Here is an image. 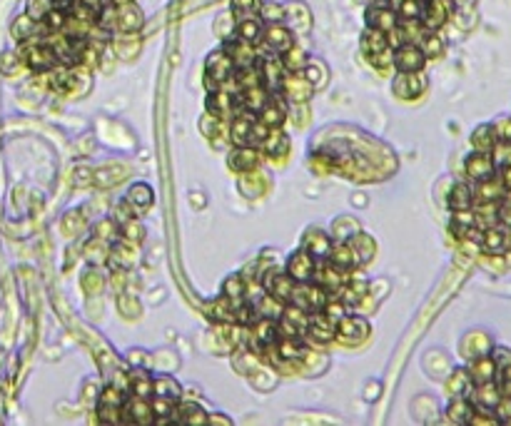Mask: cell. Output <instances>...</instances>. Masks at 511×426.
Masks as SVG:
<instances>
[{"label":"cell","instance_id":"1","mask_svg":"<svg viewBox=\"0 0 511 426\" xmlns=\"http://www.w3.org/2000/svg\"><path fill=\"white\" fill-rule=\"evenodd\" d=\"M21 58L26 60V65L35 72H48V70H53L55 65H60L57 58H55V53H53V48L48 45L43 38H33V40L23 43Z\"/></svg>","mask_w":511,"mask_h":426},{"label":"cell","instance_id":"2","mask_svg":"<svg viewBox=\"0 0 511 426\" xmlns=\"http://www.w3.org/2000/svg\"><path fill=\"white\" fill-rule=\"evenodd\" d=\"M347 274L349 272L339 269L337 264H332L329 259H319V262L314 264L312 282H317L319 287H322V290L329 295V300H332V297H339V292L344 290V284L349 282Z\"/></svg>","mask_w":511,"mask_h":426},{"label":"cell","instance_id":"3","mask_svg":"<svg viewBox=\"0 0 511 426\" xmlns=\"http://www.w3.org/2000/svg\"><path fill=\"white\" fill-rule=\"evenodd\" d=\"M232 75H235V62L230 60V55L225 50L210 53V58L204 62V82H207L210 92L217 90L220 85H225V82H230Z\"/></svg>","mask_w":511,"mask_h":426},{"label":"cell","instance_id":"4","mask_svg":"<svg viewBox=\"0 0 511 426\" xmlns=\"http://www.w3.org/2000/svg\"><path fill=\"white\" fill-rule=\"evenodd\" d=\"M362 53L369 58L372 65H377V67L392 65V48H389L387 33L367 28L362 36Z\"/></svg>","mask_w":511,"mask_h":426},{"label":"cell","instance_id":"5","mask_svg":"<svg viewBox=\"0 0 511 426\" xmlns=\"http://www.w3.org/2000/svg\"><path fill=\"white\" fill-rule=\"evenodd\" d=\"M329 295L319 287L317 282H297L295 284V292H292V300L290 305H297L300 310L304 312H319L324 305H327Z\"/></svg>","mask_w":511,"mask_h":426},{"label":"cell","instance_id":"6","mask_svg":"<svg viewBox=\"0 0 511 426\" xmlns=\"http://www.w3.org/2000/svg\"><path fill=\"white\" fill-rule=\"evenodd\" d=\"M392 65L399 72H419L427 65V55L417 43H402L392 50Z\"/></svg>","mask_w":511,"mask_h":426},{"label":"cell","instance_id":"7","mask_svg":"<svg viewBox=\"0 0 511 426\" xmlns=\"http://www.w3.org/2000/svg\"><path fill=\"white\" fill-rule=\"evenodd\" d=\"M334 337H337L342 344H349V346L362 344L369 337V322L357 315H344L342 320L337 322V327H334Z\"/></svg>","mask_w":511,"mask_h":426},{"label":"cell","instance_id":"8","mask_svg":"<svg viewBox=\"0 0 511 426\" xmlns=\"http://www.w3.org/2000/svg\"><path fill=\"white\" fill-rule=\"evenodd\" d=\"M295 279L290 277L287 272H277V269H267L262 274V290L267 295H272L275 300H280L282 305H290L292 292H295Z\"/></svg>","mask_w":511,"mask_h":426},{"label":"cell","instance_id":"9","mask_svg":"<svg viewBox=\"0 0 511 426\" xmlns=\"http://www.w3.org/2000/svg\"><path fill=\"white\" fill-rule=\"evenodd\" d=\"M257 67H260V82L267 92H280L282 80H285L287 70L282 58L277 55H265L262 60H257Z\"/></svg>","mask_w":511,"mask_h":426},{"label":"cell","instance_id":"10","mask_svg":"<svg viewBox=\"0 0 511 426\" xmlns=\"http://www.w3.org/2000/svg\"><path fill=\"white\" fill-rule=\"evenodd\" d=\"M451 8L454 3L451 0H424V8H422V26L427 31H439L451 16Z\"/></svg>","mask_w":511,"mask_h":426},{"label":"cell","instance_id":"11","mask_svg":"<svg viewBox=\"0 0 511 426\" xmlns=\"http://www.w3.org/2000/svg\"><path fill=\"white\" fill-rule=\"evenodd\" d=\"M262 43L270 53H287L290 48H295V36L290 28H285L282 23H267L265 33H262Z\"/></svg>","mask_w":511,"mask_h":426},{"label":"cell","instance_id":"12","mask_svg":"<svg viewBox=\"0 0 511 426\" xmlns=\"http://www.w3.org/2000/svg\"><path fill=\"white\" fill-rule=\"evenodd\" d=\"M392 90L397 97L402 100H412V97H419L427 90V77L419 72H399L392 82Z\"/></svg>","mask_w":511,"mask_h":426},{"label":"cell","instance_id":"13","mask_svg":"<svg viewBox=\"0 0 511 426\" xmlns=\"http://www.w3.org/2000/svg\"><path fill=\"white\" fill-rule=\"evenodd\" d=\"M334 327H337V322L329 320L322 310L309 312V322H307L304 334L312 342H317V344H329L334 339Z\"/></svg>","mask_w":511,"mask_h":426},{"label":"cell","instance_id":"14","mask_svg":"<svg viewBox=\"0 0 511 426\" xmlns=\"http://www.w3.org/2000/svg\"><path fill=\"white\" fill-rule=\"evenodd\" d=\"M285 115H287V100L282 92H270L267 102L257 110V120L267 127H280L282 122H285Z\"/></svg>","mask_w":511,"mask_h":426},{"label":"cell","instance_id":"15","mask_svg":"<svg viewBox=\"0 0 511 426\" xmlns=\"http://www.w3.org/2000/svg\"><path fill=\"white\" fill-rule=\"evenodd\" d=\"M397 26H399V16L389 3H374V6L367 8V28L389 33Z\"/></svg>","mask_w":511,"mask_h":426},{"label":"cell","instance_id":"16","mask_svg":"<svg viewBox=\"0 0 511 426\" xmlns=\"http://www.w3.org/2000/svg\"><path fill=\"white\" fill-rule=\"evenodd\" d=\"M464 170L474 182H481V180H489L494 178L496 173V163L491 158V153H481V150H474V153L466 158Z\"/></svg>","mask_w":511,"mask_h":426},{"label":"cell","instance_id":"17","mask_svg":"<svg viewBox=\"0 0 511 426\" xmlns=\"http://www.w3.org/2000/svg\"><path fill=\"white\" fill-rule=\"evenodd\" d=\"M314 264H317V259L307 252V249H297V252L287 259L285 272L290 274L295 282H309L314 274Z\"/></svg>","mask_w":511,"mask_h":426},{"label":"cell","instance_id":"18","mask_svg":"<svg viewBox=\"0 0 511 426\" xmlns=\"http://www.w3.org/2000/svg\"><path fill=\"white\" fill-rule=\"evenodd\" d=\"M123 421L128 424H153L155 416L153 409H150V399H143V396H125L123 401Z\"/></svg>","mask_w":511,"mask_h":426},{"label":"cell","instance_id":"19","mask_svg":"<svg viewBox=\"0 0 511 426\" xmlns=\"http://www.w3.org/2000/svg\"><path fill=\"white\" fill-rule=\"evenodd\" d=\"M280 92L285 95V100H290V102H304L307 97L314 92V87L304 80L302 72H287L285 80H282Z\"/></svg>","mask_w":511,"mask_h":426},{"label":"cell","instance_id":"20","mask_svg":"<svg viewBox=\"0 0 511 426\" xmlns=\"http://www.w3.org/2000/svg\"><path fill=\"white\" fill-rule=\"evenodd\" d=\"M222 50L230 55V60L235 62V67H250V65H257V53H255V45L247 40H242V38H235V40H227L225 48Z\"/></svg>","mask_w":511,"mask_h":426},{"label":"cell","instance_id":"21","mask_svg":"<svg viewBox=\"0 0 511 426\" xmlns=\"http://www.w3.org/2000/svg\"><path fill=\"white\" fill-rule=\"evenodd\" d=\"M143 11L135 3H125V6H115V28L120 33H135L143 28Z\"/></svg>","mask_w":511,"mask_h":426},{"label":"cell","instance_id":"22","mask_svg":"<svg viewBox=\"0 0 511 426\" xmlns=\"http://www.w3.org/2000/svg\"><path fill=\"white\" fill-rule=\"evenodd\" d=\"M255 122L257 117L252 115V112L247 110L237 112L230 127V140L235 142V145H252V127H255Z\"/></svg>","mask_w":511,"mask_h":426},{"label":"cell","instance_id":"23","mask_svg":"<svg viewBox=\"0 0 511 426\" xmlns=\"http://www.w3.org/2000/svg\"><path fill=\"white\" fill-rule=\"evenodd\" d=\"M469 399H471V404H474L476 409H491V411H494L496 401L501 399L499 384H496V381H484V384H474V389H471Z\"/></svg>","mask_w":511,"mask_h":426},{"label":"cell","instance_id":"24","mask_svg":"<svg viewBox=\"0 0 511 426\" xmlns=\"http://www.w3.org/2000/svg\"><path fill=\"white\" fill-rule=\"evenodd\" d=\"M332 237L329 234H324L322 229H309V232L304 234V242H302V249H307V252L312 254L314 259H327L329 257V249H332Z\"/></svg>","mask_w":511,"mask_h":426},{"label":"cell","instance_id":"25","mask_svg":"<svg viewBox=\"0 0 511 426\" xmlns=\"http://www.w3.org/2000/svg\"><path fill=\"white\" fill-rule=\"evenodd\" d=\"M329 262L337 264L339 269H344V272H349V269L354 267H362L357 259V254H354L352 244L347 242V239H337V242L332 244V249H329Z\"/></svg>","mask_w":511,"mask_h":426},{"label":"cell","instance_id":"26","mask_svg":"<svg viewBox=\"0 0 511 426\" xmlns=\"http://www.w3.org/2000/svg\"><path fill=\"white\" fill-rule=\"evenodd\" d=\"M172 424H197V426H204L207 424V414H204L202 409H199L197 404H182V399L175 401L172 406Z\"/></svg>","mask_w":511,"mask_h":426},{"label":"cell","instance_id":"27","mask_svg":"<svg viewBox=\"0 0 511 426\" xmlns=\"http://www.w3.org/2000/svg\"><path fill=\"white\" fill-rule=\"evenodd\" d=\"M496 364L494 359H491V354H481V356H474V361L469 364V379L471 384H484V381H494L496 379Z\"/></svg>","mask_w":511,"mask_h":426},{"label":"cell","instance_id":"28","mask_svg":"<svg viewBox=\"0 0 511 426\" xmlns=\"http://www.w3.org/2000/svg\"><path fill=\"white\" fill-rule=\"evenodd\" d=\"M227 163H230V168L235 173H250L257 165V148H252V145H235Z\"/></svg>","mask_w":511,"mask_h":426},{"label":"cell","instance_id":"29","mask_svg":"<svg viewBox=\"0 0 511 426\" xmlns=\"http://www.w3.org/2000/svg\"><path fill=\"white\" fill-rule=\"evenodd\" d=\"M262 33H265V21H262L260 16H250L237 21V38L252 43V45L262 43Z\"/></svg>","mask_w":511,"mask_h":426},{"label":"cell","instance_id":"30","mask_svg":"<svg viewBox=\"0 0 511 426\" xmlns=\"http://www.w3.org/2000/svg\"><path fill=\"white\" fill-rule=\"evenodd\" d=\"M250 302H252V307L257 310V315L267 317V320H280L282 310H285V305H282L280 300H275L272 295H267L265 290H262V295L250 297Z\"/></svg>","mask_w":511,"mask_h":426},{"label":"cell","instance_id":"31","mask_svg":"<svg viewBox=\"0 0 511 426\" xmlns=\"http://www.w3.org/2000/svg\"><path fill=\"white\" fill-rule=\"evenodd\" d=\"M153 396H163L170 401H180L182 399V386L167 374H158L153 376Z\"/></svg>","mask_w":511,"mask_h":426},{"label":"cell","instance_id":"32","mask_svg":"<svg viewBox=\"0 0 511 426\" xmlns=\"http://www.w3.org/2000/svg\"><path fill=\"white\" fill-rule=\"evenodd\" d=\"M260 150H265L267 155H287V150H290V140H287V135L280 130V127H270V132L265 135V140L260 142Z\"/></svg>","mask_w":511,"mask_h":426},{"label":"cell","instance_id":"33","mask_svg":"<svg viewBox=\"0 0 511 426\" xmlns=\"http://www.w3.org/2000/svg\"><path fill=\"white\" fill-rule=\"evenodd\" d=\"M471 414H474V404H471V399L469 396L459 394L449 404V409H446V421H451V424H469Z\"/></svg>","mask_w":511,"mask_h":426},{"label":"cell","instance_id":"34","mask_svg":"<svg viewBox=\"0 0 511 426\" xmlns=\"http://www.w3.org/2000/svg\"><path fill=\"white\" fill-rule=\"evenodd\" d=\"M481 247L486 249V252H491V254H499V252H504L506 249V244H509V237H506V232H504V227H486L484 232H481Z\"/></svg>","mask_w":511,"mask_h":426},{"label":"cell","instance_id":"35","mask_svg":"<svg viewBox=\"0 0 511 426\" xmlns=\"http://www.w3.org/2000/svg\"><path fill=\"white\" fill-rule=\"evenodd\" d=\"M300 72L304 75V80L309 82L314 90H322V87L327 85V80H329L327 67H324V62H319V60H307L304 67H302Z\"/></svg>","mask_w":511,"mask_h":426},{"label":"cell","instance_id":"36","mask_svg":"<svg viewBox=\"0 0 511 426\" xmlns=\"http://www.w3.org/2000/svg\"><path fill=\"white\" fill-rule=\"evenodd\" d=\"M479 187H476L474 192V200L479 197V202H499L501 197H504V185L499 182V178H489V180H481V182H476Z\"/></svg>","mask_w":511,"mask_h":426},{"label":"cell","instance_id":"37","mask_svg":"<svg viewBox=\"0 0 511 426\" xmlns=\"http://www.w3.org/2000/svg\"><path fill=\"white\" fill-rule=\"evenodd\" d=\"M275 346H277V354H280L285 361H295V359H300L302 354H307L300 337H277Z\"/></svg>","mask_w":511,"mask_h":426},{"label":"cell","instance_id":"38","mask_svg":"<svg viewBox=\"0 0 511 426\" xmlns=\"http://www.w3.org/2000/svg\"><path fill=\"white\" fill-rule=\"evenodd\" d=\"M349 244H352L354 254H357L359 264H367L369 259H372V254L377 252V244H374V239L369 237V234H362V232H354L352 237L347 239Z\"/></svg>","mask_w":511,"mask_h":426},{"label":"cell","instance_id":"39","mask_svg":"<svg viewBox=\"0 0 511 426\" xmlns=\"http://www.w3.org/2000/svg\"><path fill=\"white\" fill-rule=\"evenodd\" d=\"M153 190H150V185L145 182H138L130 187L128 197H125V202H128L130 209H148L150 204H153Z\"/></svg>","mask_w":511,"mask_h":426},{"label":"cell","instance_id":"40","mask_svg":"<svg viewBox=\"0 0 511 426\" xmlns=\"http://www.w3.org/2000/svg\"><path fill=\"white\" fill-rule=\"evenodd\" d=\"M471 145H474V150H481V153H494V148H496L494 125H481V127H476L474 135H471Z\"/></svg>","mask_w":511,"mask_h":426},{"label":"cell","instance_id":"41","mask_svg":"<svg viewBox=\"0 0 511 426\" xmlns=\"http://www.w3.org/2000/svg\"><path fill=\"white\" fill-rule=\"evenodd\" d=\"M471 204H474V190L464 182L454 185L449 192V207L456 212V209H471Z\"/></svg>","mask_w":511,"mask_h":426},{"label":"cell","instance_id":"42","mask_svg":"<svg viewBox=\"0 0 511 426\" xmlns=\"http://www.w3.org/2000/svg\"><path fill=\"white\" fill-rule=\"evenodd\" d=\"M392 8L397 11L399 21H419L424 0H392Z\"/></svg>","mask_w":511,"mask_h":426},{"label":"cell","instance_id":"43","mask_svg":"<svg viewBox=\"0 0 511 426\" xmlns=\"http://www.w3.org/2000/svg\"><path fill=\"white\" fill-rule=\"evenodd\" d=\"M222 297H227V300H232V302L247 300V284H245V279H242L240 274H232V277H227L225 284H222Z\"/></svg>","mask_w":511,"mask_h":426},{"label":"cell","instance_id":"44","mask_svg":"<svg viewBox=\"0 0 511 426\" xmlns=\"http://www.w3.org/2000/svg\"><path fill=\"white\" fill-rule=\"evenodd\" d=\"M130 389L135 396L153 399V376L148 371H135V374H130Z\"/></svg>","mask_w":511,"mask_h":426},{"label":"cell","instance_id":"45","mask_svg":"<svg viewBox=\"0 0 511 426\" xmlns=\"http://www.w3.org/2000/svg\"><path fill=\"white\" fill-rule=\"evenodd\" d=\"M419 48L427 58H439L441 53H444V40H441L434 31H427V36L419 40Z\"/></svg>","mask_w":511,"mask_h":426},{"label":"cell","instance_id":"46","mask_svg":"<svg viewBox=\"0 0 511 426\" xmlns=\"http://www.w3.org/2000/svg\"><path fill=\"white\" fill-rule=\"evenodd\" d=\"M97 421L100 424H123V406L97 404Z\"/></svg>","mask_w":511,"mask_h":426},{"label":"cell","instance_id":"47","mask_svg":"<svg viewBox=\"0 0 511 426\" xmlns=\"http://www.w3.org/2000/svg\"><path fill=\"white\" fill-rule=\"evenodd\" d=\"M260 8H262L260 0H232V13L237 16V21L250 16H260Z\"/></svg>","mask_w":511,"mask_h":426},{"label":"cell","instance_id":"48","mask_svg":"<svg viewBox=\"0 0 511 426\" xmlns=\"http://www.w3.org/2000/svg\"><path fill=\"white\" fill-rule=\"evenodd\" d=\"M55 8V0H28V16L33 18V21H45L48 13Z\"/></svg>","mask_w":511,"mask_h":426},{"label":"cell","instance_id":"49","mask_svg":"<svg viewBox=\"0 0 511 426\" xmlns=\"http://www.w3.org/2000/svg\"><path fill=\"white\" fill-rule=\"evenodd\" d=\"M282 62H285V70L287 72H300L302 67H304L307 58L302 55V50H297V48H290L287 53H282Z\"/></svg>","mask_w":511,"mask_h":426},{"label":"cell","instance_id":"50","mask_svg":"<svg viewBox=\"0 0 511 426\" xmlns=\"http://www.w3.org/2000/svg\"><path fill=\"white\" fill-rule=\"evenodd\" d=\"M287 16V8L285 6H277V3H265L260 8V18L265 23H282Z\"/></svg>","mask_w":511,"mask_h":426},{"label":"cell","instance_id":"51","mask_svg":"<svg viewBox=\"0 0 511 426\" xmlns=\"http://www.w3.org/2000/svg\"><path fill=\"white\" fill-rule=\"evenodd\" d=\"M123 401H125V391L120 389V386H115V384L105 386V389H102V394L97 396V404H118V406H123Z\"/></svg>","mask_w":511,"mask_h":426},{"label":"cell","instance_id":"52","mask_svg":"<svg viewBox=\"0 0 511 426\" xmlns=\"http://www.w3.org/2000/svg\"><path fill=\"white\" fill-rule=\"evenodd\" d=\"M476 224V214L471 212V209H456L454 212V229L459 234H464L469 227H474Z\"/></svg>","mask_w":511,"mask_h":426},{"label":"cell","instance_id":"53","mask_svg":"<svg viewBox=\"0 0 511 426\" xmlns=\"http://www.w3.org/2000/svg\"><path fill=\"white\" fill-rule=\"evenodd\" d=\"M43 23H45L48 31H62V28H65V23H67V11H62V8L55 6L50 13H48Z\"/></svg>","mask_w":511,"mask_h":426},{"label":"cell","instance_id":"54","mask_svg":"<svg viewBox=\"0 0 511 426\" xmlns=\"http://www.w3.org/2000/svg\"><path fill=\"white\" fill-rule=\"evenodd\" d=\"M172 406H175V401L163 399V396H153V399H150V409H153L155 419H160V416H170L172 414Z\"/></svg>","mask_w":511,"mask_h":426},{"label":"cell","instance_id":"55","mask_svg":"<svg viewBox=\"0 0 511 426\" xmlns=\"http://www.w3.org/2000/svg\"><path fill=\"white\" fill-rule=\"evenodd\" d=\"M494 132H496V142H499V145L511 148V117L509 120H501L499 125L494 127Z\"/></svg>","mask_w":511,"mask_h":426},{"label":"cell","instance_id":"56","mask_svg":"<svg viewBox=\"0 0 511 426\" xmlns=\"http://www.w3.org/2000/svg\"><path fill=\"white\" fill-rule=\"evenodd\" d=\"M496 376H499V391H501V396H511V364L501 366V369L496 371Z\"/></svg>","mask_w":511,"mask_h":426},{"label":"cell","instance_id":"57","mask_svg":"<svg viewBox=\"0 0 511 426\" xmlns=\"http://www.w3.org/2000/svg\"><path fill=\"white\" fill-rule=\"evenodd\" d=\"M491 359H494L496 369H501V366L511 364V351L509 349H496L494 354H491Z\"/></svg>","mask_w":511,"mask_h":426},{"label":"cell","instance_id":"58","mask_svg":"<svg viewBox=\"0 0 511 426\" xmlns=\"http://www.w3.org/2000/svg\"><path fill=\"white\" fill-rule=\"evenodd\" d=\"M496 217H499V224H504V227H511V204L499 202V212H496Z\"/></svg>","mask_w":511,"mask_h":426},{"label":"cell","instance_id":"59","mask_svg":"<svg viewBox=\"0 0 511 426\" xmlns=\"http://www.w3.org/2000/svg\"><path fill=\"white\" fill-rule=\"evenodd\" d=\"M499 182L504 185V190H511V163L509 165H501V170H499Z\"/></svg>","mask_w":511,"mask_h":426},{"label":"cell","instance_id":"60","mask_svg":"<svg viewBox=\"0 0 511 426\" xmlns=\"http://www.w3.org/2000/svg\"><path fill=\"white\" fill-rule=\"evenodd\" d=\"M18 60H21L18 55H13V53H6V55H3V60H0V67H3L6 72H11L13 65L18 67Z\"/></svg>","mask_w":511,"mask_h":426},{"label":"cell","instance_id":"61","mask_svg":"<svg viewBox=\"0 0 511 426\" xmlns=\"http://www.w3.org/2000/svg\"><path fill=\"white\" fill-rule=\"evenodd\" d=\"M75 3H80V6H85V8H92V11H97V8L105 3V0H75Z\"/></svg>","mask_w":511,"mask_h":426},{"label":"cell","instance_id":"62","mask_svg":"<svg viewBox=\"0 0 511 426\" xmlns=\"http://www.w3.org/2000/svg\"><path fill=\"white\" fill-rule=\"evenodd\" d=\"M207 424H222V426H230L232 421H230V419H225V416H215V414H212V416H207Z\"/></svg>","mask_w":511,"mask_h":426},{"label":"cell","instance_id":"63","mask_svg":"<svg viewBox=\"0 0 511 426\" xmlns=\"http://www.w3.org/2000/svg\"><path fill=\"white\" fill-rule=\"evenodd\" d=\"M113 6H125V3H133V0H110Z\"/></svg>","mask_w":511,"mask_h":426},{"label":"cell","instance_id":"64","mask_svg":"<svg viewBox=\"0 0 511 426\" xmlns=\"http://www.w3.org/2000/svg\"><path fill=\"white\" fill-rule=\"evenodd\" d=\"M451 3H461V0H451Z\"/></svg>","mask_w":511,"mask_h":426}]
</instances>
